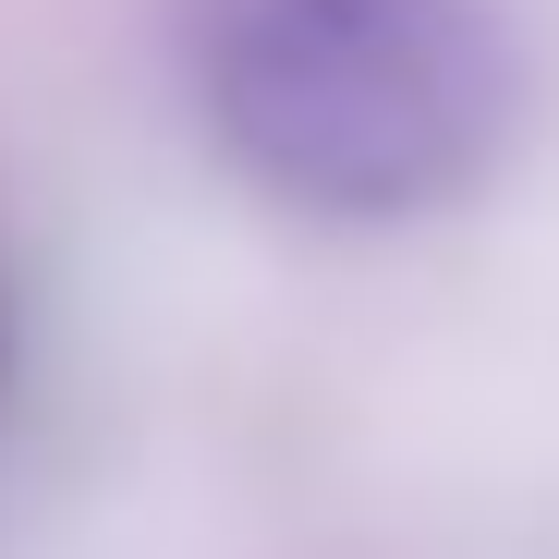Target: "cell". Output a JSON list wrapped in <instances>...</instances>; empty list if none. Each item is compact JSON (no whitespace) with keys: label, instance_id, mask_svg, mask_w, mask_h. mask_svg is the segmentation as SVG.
I'll use <instances>...</instances> for the list:
<instances>
[{"label":"cell","instance_id":"6da1fadb","mask_svg":"<svg viewBox=\"0 0 559 559\" xmlns=\"http://www.w3.org/2000/svg\"><path fill=\"white\" fill-rule=\"evenodd\" d=\"M207 134L267 207L317 231L450 219L535 110L511 0H231L207 25Z\"/></svg>","mask_w":559,"mask_h":559}]
</instances>
